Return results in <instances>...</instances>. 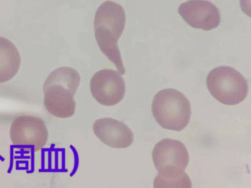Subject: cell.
<instances>
[{"label":"cell","instance_id":"cell-1","mask_svg":"<svg viewBox=\"0 0 251 188\" xmlns=\"http://www.w3.org/2000/svg\"><path fill=\"white\" fill-rule=\"evenodd\" d=\"M153 162L158 174L153 182L154 188H191L192 183L184 172L189 161L188 150L180 141L164 139L154 146Z\"/></svg>","mask_w":251,"mask_h":188},{"label":"cell","instance_id":"cell-2","mask_svg":"<svg viewBox=\"0 0 251 188\" xmlns=\"http://www.w3.org/2000/svg\"><path fill=\"white\" fill-rule=\"evenodd\" d=\"M125 11L122 5L111 0L102 3L94 18L95 36L102 52L116 67L122 75L126 72L118 45L126 24Z\"/></svg>","mask_w":251,"mask_h":188},{"label":"cell","instance_id":"cell-3","mask_svg":"<svg viewBox=\"0 0 251 188\" xmlns=\"http://www.w3.org/2000/svg\"><path fill=\"white\" fill-rule=\"evenodd\" d=\"M80 82L79 73L67 67L51 71L43 85L44 103L52 115L62 118L73 116L76 103L74 96Z\"/></svg>","mask_w":251,"mask_h":188},{"label":"cell","instance_id":"cell-4","mask_svg":"<svg viewBox=\"0 0 251 188\" xmlns=\"http://www.w3.org/2000/svg\"><path fill=\"white\" fill-rule=\"evenodd\" d=\"M153 116L163 128L180 131L190 122L191 109L187 98L177 90L169 88L159 91L151 104Z\"/></svg>","mask_w":251,"mask_h":188},{"label":"cell","instance_id":"cell-5","mask_svg":"<svg viewBox=\"0 0 251 188\" xmlns=\"http://www.w3.org/2000/svg\"><path fill=\"white\" fill-rule=\"evenodd\" d=\"M206 85L211 95L227 105L238 104L246 97L248 81L236 70L229 66L213 69L206 77Z\"/></svg>","mask_w":251,"mask_h":188},{"label":"cell","instance_id":"cell-6","mask_svg":"<svg viewBox=\"0 0 251 188\" xmlns=\"http://www.w3.org/2000/svg\"><path fill=\"white\" fill-rule=\"evenodd\" d=\"M13 144L26 152H37L46 145L49 137L48 129L40 118L22 115L12 122L9 131Z\"/></svg>","mask_w":251,"mask_h":188},{"label":"cell","instance_id":"cell-7","mask_svg":"<svg viewBox=\"0 0 251 188\" xmlns=\"http://www.w3.org/2000/svg\"><path fill=\"white\" fill-rule=\"evenodd\" d=\"M93 97L101 105L110 106L119 103L126 93L122 74L114 70L104 69L96 72L90 82Z\"/></svg>","mask_w":251,"mask_h":188},{"label":"cell","instance_id":"cell-8","mask_svg":"<svg viewBox=\"0 0 251 188\" xmlns=\"http://www.w3.org/2000/svg\"><path fill=\"white\" fill-rule=\"evenodd\" d=\"M178 12L188 24L206 31L217 27L221 21L218 8L206 0H187L179 6Z\"/></svg>","mask_w":251,"mask_h":188},{"label":"cell","instance_id":"cell-9","mask_svg":"<svg viewBox=\"0 0 251 188\" xmlns=\"http://www.w3.org/2000/svg\"><path fill=\"white\" fill-rule=\"evenodd\" d=\"M93 130L100 140L112 148H126L134 140L133 132L127 125L110 118L97 119L93 123Z\"/></svg>","mask_w":251,"mask_h":188},{"label":"cell","instance_id":"cell-10","mask_svg":"<svg viewBox=\"0 0 251 188\" xmlns=\"http://www.w3.org/2000/svg\"><path fill=\"white\" fill-rule=\"evenodd\" d=\"M21 61L17 47L8 39L0 36V83L8 81L15 76Z\"/></svg>","mask_w":251,"mask_h":188}]
</instances>
